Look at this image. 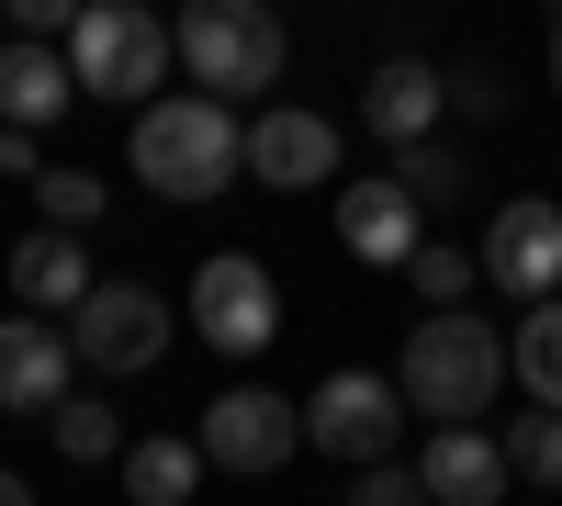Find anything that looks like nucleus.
Wrapping results in <instances>:
<instances>
[{
  "label": "nucleus",
  "instance_id": "14",
  "mask_svg": "<svg viewBox=\"0 0 562 506\" xmlns=\"http://www.w3.org/2000/svg\"><path fill=\"white\" fill-rule=\"evenodd\" d=\"M416 484H428V506H506V439L484 428H439L428 450H416Z\"/></svg>",
  "mask_w": 562,
  "mask_h": 506
},
{
  "label": "nucleus",
  "instance_id": "18",
  "mask_svg": "<svg viewBox=\"0 0 562 506\" xmlns=\"http://www.w3.org/2000/svg\"><path fill=\"white\" fill-rule=\"evenodd\" d=\"M192 484H203V439H135L124 450V495L135 506H180Z\"/></svg>",
  "mask_w": 562,
  "mask_h": 506
},
{
  "label": "nucleus",
  "instance_id": "8",
  "mask_svg": "<svg viewBox=\"0 0 562 506\" xmlns=\"http://www.w3.org/2000/svg\"><path fill=\"white\" fill-rule=\"evenodd\" d=\"M293 439H304V405L270 394V383H237V394L203 405V462H214V473H281V462H293Z\"/></svg>",
  "mask_w": 562,
  "mask_h": 506
},
{
  "label": "nucleus",
  "instance_id": "21",
  "mask_svg": "<svg viewBox=\"0 0 562 506\" xmlns=\"http://www.w3.org/2000/svg\"><path fill=\"white\" fill-rule=\"evenodd\" d=\"M394 180H405V203H416V214H450L461 192H473V169H461L439 135H428V147H405V158H394Z\"/></svg>",
  "mask_w": 562,
  "mask_h": 506
},
{
  "label": "nucleus",
  "instance_id": "4",
  "mask_svg": "<svg viewBox=\"0 0 562 506\" xmlns=\"http://www.w3.org/2000/svg\"><path fill=\"white\" fill-rule=\"evenodd\" d=\"M169 68H180V45H169L158 12H135V0H90V12L68 23V79L102 90V102H135V113H147L158 90H169Z\"/></svg>",
  "mask_w": 562,
  "mask_h": 506
},
{
  "label": "nucleus",
  "instance_id": "17",
  "mask_svg": "<svg viewBox=\"0 0 562 506\" xmlns=\"http://www.w3.org/2000/svg\"><path fill=\"white\" fill-rule=\"evenodd\" d=\"M506 383H529L540 417H562V304H529L518 338H506Z\"/></svg>",
  "mask_w": 562,
  "mask_h": 506
},
{
  "label": "nucleus",
  "instance_id": "26",
  "mask_svg": "<svg viewBox=\"0 0 562 506\" xmlns=\"http://www.w3.org/2000/svg\"><path fill=\"white\" fill-rule=\"evenodd\" d=\"M0 506H34V484H23V473H12V462H0Z\"/></svg>",
  "mask_w": 562,
  "mask_h": 506
},
{
  "label": "nucleus",
  "instance_id": "7",
  "mask_svg": "<svg viewBox=\"0 0 562 506\" xmlns=\"http://www.w3.org/2000/svg\"><path fill=\"white\" fill-rule=\"evenodd\" d=\"M394 428H405V394H394L383 372H326V383L304 394V450H338L349 473L383 462Z\"/></svg>",
  "mask_w": 562,
  "mask_h": 506
},
{
  "label": "nucleus",
  "instance_id": "12",
  "mask_svg": "<svg viewBox=\"0 0 562 506\" xmlns=\"http://www.w3.org/2000/svg\"><path fill=\"white\" fill-rule=\"evenodd\" d=\"M248 180H270V192H315V180H338V124L270 102L248 124Z\"/></svg>",
  "mask_w": 562,
  "mask_h": 506
},
{
  "label": "nucleus",
  "instance_id": "16",
  "mask_svg": "<svg viewBox=\"0 0 562 506\" xmlns=\"http://www.w3.org/2000/svg\"><path fill=\"white\" fill-rule=\"evenodd\" d=\"M79 102V79H68V57H45V45H0V124H12V135H45V124H57Z\"/></svg>",
  "mask_w": 562,
  "mask_h": 506
},
{
  "label": "nucleus",
  "instance_id": "27",
  "mask_svg": "<svg viewBox=\"0 0 562 506\" xmlns=\"http://www.w3.org/2000/svg\"><path fill=\"white\" fill-rule=\"evenodd\" d=\"M551 79H562V23H551Z\"/></svg>",
  "mask_w": 562,
  "mask_h": 506
},
{
  "label": "nucleus",
  "instance_id": "10",
  "mask_svg": "<svg viewBox=\"0 0 562 506\" xmlns=\"http://www.w3.org/2000/svg\"><path fill=\"white\" fill-rule=\"evenodd\" d=\"M68 394H79L68 327H45V315H0V405H12V417H57Z\"/></svg>",
  "mask_w": 562,
  "mask_h": 506
},
{
  "label": "nucleus",
  "instance_id": "24",
  "mask_svg": "<svg viewBox=\"0 0 562 506\" xmlns=\"http://www.w3.org/2000/svg\"><path fill=\"white\" fill-rule=\"evenodd\" d=\"M349 506H428V484H416V462H371L349 473Z\"/></svg>",
  "mask_w": 562,
  "mask_h": 506
},
{
  "label": "nucleus",
  "instance_id": "3",
  "mask_svg": "<svg viewBox=\"0 0 562 506\" xmlns=\"http://www.w3.org/2000/svg\"><path fill=\"white\" fill-rule=\"evenodd\" d=\"M169 45H180V68H192V90L225 102V113H237L248 90H270L281 57H293L281 12H259V0H192V12L169 23Z\"/></svg>",
  "mask_w": 562,
  "mask_h": 506
},
{
  "label": "nucleus",
  "instance_id": "15",
  "mask_svg": "<svg viewBox=\"0 0 562 506\" xmlns=\"http://www.w3.org/2000/svg\"><path fill=\"white\" fill-rule=\"evenodd\" d=\"M12 293H23V315H79L90 293H102V270H90V248H79V237L34 225V237L12 248Z\"/></svg>",
  "mask_w": 562,
  "mask_h": 506
},
{
  "label": "nucleus",
  "instance_id": "23",
  "mask_svg": "<svg viewBox=\"0 0 562 506\" xmlns=\"http://www.w3.org/2000/svg\"><path fill=\"white\" fill-rule=\"evenodd\" d=\"M34 214L57 225V237H79V225L102 214V180H90V169H34Z\"/></svg>",
  "mask_w": 562,
  "mask_h": 506
},
{
  "label": "nucleus",
  "instance_id": "1",
  "mask_svg": "<svg viewBox=\"0 0 562 506\" xmlns=\"http://www.w3.org/2000/svg\"><path fill=\"white\" fill-rule=\"evenodd\" d=\"M124 169L147 180L158 203H214V192H237V169H248V124L203 102V90H158L147 113H135L124 135Z\"/></svg>",
  "mask_w": 562,
  "mask_h": 506
},
{
  "label": "nucleus",
  "instance_id": "13",
  "mask_svg": "<svg viewBox=\"0 0 562 506\" xmlns=\"http://www.w3.org/2000/svg\"><path fill=\"white\" fill-rule=\"evenodd\" d=\"M338 248L349 259H371V270H405L416 248H428V214L405 203V180L383 169V180H349L338 192Z\"/></svg>",
  "mask_w": 562,
  "mask_h": 506
},
{
  "label": "nucleus",
  "instance_id": "25",
  "mask_svg": "<svg viewBox=\"0 0 562 506\" xmlns=\"http://www.w3.org/2000/svg\"><path fill=\"white\" fill-rule=\"evenodd\" d=\"M450 113H473V124H495V113H506V79H495L484 57H473V68H450Z\"/></svg>",
  "mask_w": 562,
  "mask_h": 506
},
{
  "label": "nucleus",
  "instance_id": "22",
  "mask_svg": "<svg viewBox=\"0 0 562 506\" xmlns=\"http://www.w3.org/2000/svg\"><path fill=\"white\" fill-rule=\"evenodd\" d=\"M506 473L540 484V495H562V417H540V405H529V417L506 428Z\"/></svg>",
  "mask_w": 562,
  "mask_h": 506
},
{
  "label": "nucleus",
  "instance_id": "5",
  "mask_svg": "<svg viewBox=\"0 0 562 506\" xmlns=\"http://www.w3.org/2000/svg\"><path fill=\"white\" fill-rule=\"evenodd\" d=\"M192 327H203L214 360H259V349L281 338V282H270V259H248V248L203 259V270H192Z\"/></svg>",
  "mask_w": 562,
  "mask_h": 506
},
{
  "label": "nucleus",
  "instance_id": "6",
  "mask_svg": "<svg viewBox=\"0 0 562 506\" xmlns=\"http://www.w3.org/2000/svg\"><path fill=\"white\" fill-rule=\"evenodd\" d=\"M68 349H79V372L135 383V372H158V360H169V304H158L147 282H102V293L68 315Z\"/></svg>",
  "mask_w": 562,
  "mask_h": 506
},
{
  "label": "nucleus",
  "instance_id": "11",
  "mask_svg": "<svg viewBox=\"0 0 562 506\" xmlns=\"http://www.w3.org/2000/svg\"><path fill=\"white\" fill-rule=\"evenodd\" d=\"M439 113H450V68H428V57H383V68H371V90H360V124L383 135L394 158L428 147Z\"/></svg>",
  "mask_w": 562,
  "mask_h": 506
},
{
  "label": "nucleus",
  "instance_id": "2",
  "mask_svg": "<svg viewBox=\"0 0 562 506\" xmlns=\"http://www.w3.org/2000/svg\"><path fill=\"white\" fill-rule=\"evenodd\" d=\"M394 394L416 405V417H439V428H484V405L506 394V338L484 327V315H416Z\"/></svg>",
  "mask_w": 562,
  "mask_h": 506
},
{
  "label": "nucleus",
  "instance_id": "19",
  "mask_svg": "<svg viewBox=\"0 0 562 506\" xmlns=\"http://www.w3.org/2000/svg\"><path fill=\"white\" fill-rule=\"evenodd\" d=\"M405 282L428 293V315H473V282H484V259H473V248H439V237H428V248L405 259Z\"/></svg>",
  "mask_w": 562,
  "mask_h": 506
},
{
  "label": "nucleus",
  "instance_id": "9",
  "mask_svg": "<svg viewBox=\"0 0 562 506\" xmlns=\"http://www.w3.org/2000/svg\"><path fill=\"white\" fill-rule=\"evenodd\" d=\"M484 282L518 293V304H562V203H540V192L495 203V225H484Z\"/></svg>",
  "mask_w": 562,
  "mask_h": 506
},
{
  "label": "nucleus",
  "instance_id": "20",
  "mask_svg": "<svg viewBox=\"0 0 562 506\" xmlns=\"http://www.w3.org/2000/svg\"><path fill=\"white\" fill-rule=\"evenodd\" d=\"M45 428H57V450H68V462H124V450H135V439L113 428V394H68Z\"/></svg>",
  "mask_w": 562,
  "mask_h": 506
}]
</instances>
